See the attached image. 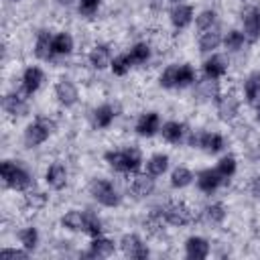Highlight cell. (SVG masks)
Listing matches in <instances>:
<instances>
[{
	"label": "cell",
	"mask_w": 260,
	"mask_h": 260,
	"mask_svg": "<svg viewBox=\"0 0 260 260\" xmlns=\"http://www.w3.org/2000/svg\"><path fill=\"white\" fill-rule=\"evenodd\" d=\"M197 89H199V95L203 98V100H213L215 102V98L221 93L219 91V87H217V81L215 79H203V81H197Z\"/></svg>",
	"instance_id": "41"
},
{
	"label": "cell",
	"mask_w": 260,
	"mask_h": 260,
	"mask_svg": "<svg viewBox=\"0 0 260 260\" xmlns=\"http://www.w3.org/2000/svg\"><path fill=\"white\" fill-rule=\"evenodd\" d=\"M114 252H116V242L102 234V236L91 238L89 248L83 256H87V258H110Z\"/></svg>",
	"instance_id": "19"
},
{
	"label": "cell",
	"mask_w": 260,
	"mask_h": 260,
	"mask_svg": "<svg viewBox=\"0 0 260 260\" xmlns=\"http://www.w3.org/2000/svg\"><path fill=\"white\" fill-rule=\"evenodd\" d=\"M256 120H258V122H260V104H258V106H256Z\"/></svg>",
	"instance_id": "46"
},
{
	"label": "cell",
	"mask_w": 260,
	"mask_h": 260,
	"mask_svg": "<svg viewBox=\"0 0 260 260\" xmlns=\"http://www.w3.org/2000/svg\"><path fill=\"white\" fill-rule=\"evenodd\" d=\"M215 171H217L225 181H230V179L236 175V171H238V160H236V156H234V154H223V156L215 162Z\"/></svg>",
	"instance_id": "36"
},
{
	"label": "cell",
	"mask_w": 260,
	"mask_h": 260,
	"mask_svg": "<svg viewBox=\"0 0 260 260\" xmlns=\"http://www.w3.org/2000/svg\"><path fill=\"white\" fill-rule=\"evenodd\" d=\"M160 116L158 112H142L134 124V132L142 138H152L154 134L160 132Z\"/></svg>",
	"instance_id": "13"
},
{
	"label": "cell",
	"mask_w": 260,
	"mask_h": 260,
	"mask_svg": "<svg viewBox=\"0 0 260 260\" xmlns=\"http://www.w3.org/2000/svg\"><path fill=\"white\" fill-rule=\"evenodd\" d=\"M16 238H18L20 246H22V248H26L28 252H35V250H37V246H39V240H41L39 230H37L35 225H26V228L18 230Z\"/></svg>",
	"instance_id": "33"
},
{
	"label": "cell",
	"mask_w": 260,
	"mask_h": 260,
	"mask_svg": "<svg viewBox=\"0 0 260 260\" xmlns=\"http://www.w3.org/2000/svg\"><path fill=\"white\" fill-rule=\"evenodd\" d=\"M53 91H55L57 102H59L63 108H73V106L79 102V87H77L75 81L69 79V77H61V79H57Z\"/></svg>",
	"instance_id": "11"
},
{
	"label": "cell",
	"mask_w": 260,
	"mask_h": 260,
	"mask_svg": "<svg viewBox=\"0 0 260 260\" xmlns=\"http://www.w3.org/2000/svg\"><path fill=\"white\" fill-rule=\"evenodd\" d=\"M193 181H195V175L191 173V169H187L183 165H179V167H175L171 171V187L173 189H185Z\"/></svg>",
	"instance_id": "32"
},
{
	"label": "cell",
	"mask_w": 260,
	"mask_h": 260,
	"mask_svg": "<svg viewBox=\"0 0 260 260\" xmlns=\"http://www.w3.org/2000/svg\"><path fill=\"white\" fill-rule=\"evenodd\" d=\"M195 183H197V189L201 191V193H207V195H211V193H215L223 183H228L217 171H215V167L213 169H201L197 175H195Z\"/></svg>",
	"instance_id": "14"
},
{
	"label": "cell",
	"mask_w": 260,
	"mask_h": 260,
	"mask_svg": "<svg viewBox=\"0 0 260 260\" xmlns=\"http://www.w3.org/2000/svg\"><path fill=\"white\" fill-rule=\"evenodd\" d=\"M242 26L248 43L260 41V6H248L242 12Z\"/></svg>",
	"instance_id": "12"
},
{
	"label": "cell",
	"mask_w": 260,
	"mask_h": 260,
	"mask_svg": "<svg viewBox=\"0 0 260 260\" xmlns=\"http://www.w3.org/2000/svg\"><path fill=\"white\" fill-rule=\"evenodd\" d=\"M114 118H116V110L112 104H100L98 108H93L91 112V122L98 130H106L114 124Z\"/></svg>",
	"instance_id": "24"
},
{
	"label": "cell",
	"mask_w": 260,
	"mask_h": 260,
	"mask_svg": "<svg viewBox=\"0 0 260 260\" xmlns=\"http://www.w3.org/2000/svg\"><path fill=\"white\" fill-rule=\"evenodd\" d=\"M223 43V35L217 26L213 28H207V30H201L199 39H197V47L201 53H215V49Z\"/></svg>",
	"instance_id": "23"
},
{
	"label": "cell",
	"mask_w": 260,
	"mask_h": 260,
	"mask_svg": "<svg viewBox=\"0 0 260 260\" xmlns=\"http://www.w3.org/2000/svg\"><path fill=\"white\" fill-rule=\"evenodd\" d=\"M83 223H85V211L69 209L61 215V228H65L67 232H83Z\"/></svg>",
	"instance_id": "31"
},
{
	"label": "cell",
	"mask_w": 260,
	"mask_h": 260,
	"mask_svg": "<svg viewBox=\"0 0 260 260\" xmlns=\"http://www.w3.org/2000/svg\"><path fill=\"white\" fill-rule=\"evenodd\" d=\"M83 234H87L89 238L102 236L104 234V221L100 219V215L91 209H85V223H83Z\"/></svg>",
	"instance_id": "35"
},
{
	"label": "cell",
	"mask_w": 260,
	"mask_h": 260,
	"mask_svg": "<svg viewBox=\"0 0 260 260\" xmlns=\"http://www.w3.org/2000/svg\"><path fill=\"white\" fill-rule=\"evenodd\" d=\"M228 73V59L219 53H209V57L203 61V75L207 79L219 81Z\"/></svg>",
	"instance_id": "18"
},
{
	"label": "cell",
	"mask_w": 260,
	"mask_h": 260,
	"mask_svg": "<svg viewBox=\"0 0 260 260\" xmlns=\"http://www.w3.org/2000/svg\"><path fill=\"white\" fill-rule=\"evenodd\" d=\"M209 252H211V246L203 236H189L185 240V256L189 260H205Z\"/></svg>",
	"instance_id": "20"
},
{
	"label": "cell",
	"mask_w": 260,
	"mask_h": 260,
	"mask_svg": "<svg viewBox=\"0 0 260 260\" xmlns=\"http://www.w3.org/2000/svg\"><path fill=\"white\" fill-rule=\"evenodd\" d=\"M10 2H20V0H10Z\"/></svg>",
	"instance_id": "48"
},
{
	"label": "cell",
	"mask_w": 260,
	"mask_h": 260,
	"mask_svg": "<svg viewBox=\"0 0 260 260\" xmlns=\"http://www.w3.org/2000/svg\"><path fill=\"white\" fill-rule=\"evenodd\" d=\"M104 160L108 162L110 169H114L116 173H122V175H136L144 167V158H142V152H140L138 146L106 150L104 152Z\"/></svg>",
	"instance_id": "1"
},
{
	"label": "cell",
	"mask_w": 260,
	"mask_h": 260,
	"mask_svg": "<svg viewBox=\"0 0 260 260\" xmlns=\"http://www.w3.org/2000/svg\"><path fill=\"white\" fill-rule=\"evenodd\" d=\"M197 83V71L189 63H171L158 75V85L165 89H183Z\"/></svg>",
	"instance_id": "2"
},
{
	"label": "cell",
	"mask_w": 260,
	"mask_h": 260,
	"mask_svg": "<svg viewBox=\"0 0 260 260\" xmlns=\"http://www.w3.org/2000/svg\"><path fill=\"white\" fill-rule=\"evenodd\" d=\"M89 195L104 207H118L122 203V195L116 189V185L110 179L104 177H95L89 183Z\"/></svg>",
	"instance_id": "5"
},
{
	"label": "cell",
	"mask_w": 260,
	"mask_h": 260,
	"mask_svg": "<svg viewBox=\"0 0 260 260\" xmlns=\"http://www.w3.org/2000/svg\"><path fill=\"white\" fill-rule=\"evenodd\" d=\"M0 254H2L4 258H22V260H24V258H28L30 252L20 246V248H2Z\"/></svg>",
	"instance_id": "43"
},
{
	"label": "cell",
	"mask_w": 260,
	"mask_h": 260,
	"mask_svg": "<svg viewBox=\"0 0 260 260\" xmlns=\"http://www.w3.org/2000/svg\"><path fill=\"white\" fill-rule=\"evenodd\" d=\"M215 110L221 122H232L240 114V98L234 91H223L215 98Z\"/></svg>",
	"instance_id": "9"
},
{
	"label": "cell",
	"mask_w": 260,
	"mask_h": 260,
	"mask_svg": "<svg viewBox=\"0 0 260 260\" xmlns=\"http://www.w3.org/2000/svg\"><path fill=\"white\" fill-rule=\"evenodd\" d=\"M43 81H45V71L39 65H28L20 75V89L30 98L41 89Z\"/></svg>",
	"instance_id": "16"
},
{
	"label": "cell",
	"mask_w": 260,
	"mask_h": 260,
	"mask_svg": "<svg viewBox=\"0 0 260 260\" xmlns=\"http://www.w3.org/2000/svg\"><path fill=\"white\" fill-rule=\"evenodd\" d=\"M128 55H130V59H132V63H134V67H136V65H144V63L150 61L152 49H150L148 43H134V45L130 47Z\"/></svg>",
	"instance_id": "34"
},
{
	"label": "cell",
	"mask_w": 260,
	"mask_h": 260,
	"mask_svg": "<svg viewBox=\"0 0 260 260\" xmlns=\"http://www.w3.org/2000/svg\"><path fill=\"white\" fill-rule=\"evenodd\" d=\"M185 124L177 122V120H169L160 126V136L162 140H167L169 144H181L185 140Z\"/></svg>",
	"instance_id": "26"
},
{
	"label": "cell",
	"mask_w": 260,
	"mask_h": 260,
	"mask_svg": "<svg viewBox=\"0 0 260 260\" xmlns=\"http://www.w3.org/2000/svg\"><path fill=\"white\" fill-rule=\"evenodd\" d=\"M100 6H102V0H79L77 2V12L85 18H91V16L98 14Z\"/></svg>",
	"instance_id": "42"
},
{
	"label": "cell",
	"mask_w": 260,
	"mask_h": 260,
	"mask_svg": "<svg viewBox=\"0 0 260 260\" xmlns=\"http://www.w3.org/2000/svg\"><path fill=\"white\" fill-rule=\"evenodd\" d=\"M61 6H73V4H77L79 0H57Z\"/></svg>",
	"instance_id": "45"
},
{
	"label": "cell",
	"mask_w": 260,
	"mask_h": 260,
	"mask_svg": "<svg viewBox=\"0 0 260 260\" xmlns=\"http://www.w3.org/2000/svg\"><path fill=\"white\" fill-rule=\"evenodd\" d=\"M0 175H2L4 187L12 191H28L32 185V175L20 160L4 158L0 162Z\"/></svg>",
	"instance_id": "3"
},
{
	"label": "cell",
	"mask_w": 260,
	"mask_h": 260,
	"mask_svg": "<svg viewBox=\"0 0 260 260\" xmlns=\"http://www.w3.org/2000/svg\"><path fill=\"white\" fill-rule=\"evenodd\" d=\"M244 98L246 102L256 108L260 104V73H250L246 79H244Z\"/></svg>",
	"instance_id": "30"
},
{
	"label": "cell",
	"mask_w": 260,
	"mask_h": 260,
	"mask_svg": "<svg viewBox=\"0 0 260 260\" xmlns=\"http://www.w3.org/2000/svg\"><path fill=\"white\" fill-rule=\"evenodd\" d=\"M228 217V209L223 203H211V205H205L203 211H201V219L207 223V225H221Z\"/></svg>",
	"instance_id": "29"
},
{
	"label": "cell",
	"mask_w": 260,
	"mask_h": 260,
	"mask_svg": "<svg viewBox=\"0 0 260 260\" xmlns=\"http://www.w3.org/2000/svg\"><path fill=\"white\" fill-rule=\"evenodd\" d=\"M120 250L124 252L126 258H134V260H144L150 256L148 246L144 244V240L138 234H124L120 238Z\"/></svg>",
	"instance_id": "10"
},
{
	"label": "cell",
	"mask_w": 260,
	"mask_h": 260,
	"mask_svg": "<svg viewBox=\"0 0 260 260\" xmlns=\"http://www.w3.org/2000/svg\"><path fill=\"white\" fill-rule=\"evenodd\" d=\"M246 43H248V41H246L244 30L232 28V30H228V32L223 35V47H225L228 51H240V49H244Z\"/></svg>",
	"instance_id": "38"
},
{
	"label": "cell",
	"mask_w": 260,
	"mask_h": 260,
	"mask_svg": "<svg viewBox=\"0 0 260 260\" xmlns=\"http://www.w3.org/2000/svg\"><path fill=\"white\" fill-rule=\"evenodd\" d=\"M32 53L39 61H51L55 55H53V32L43 28L37 32V39H35V47H32Z\"/></svg>",
	"instance_id": "21"
},
{
	"label": "cell",
	"mask_w": 260,
	"mask_h": 260,
	"mask_svg": "<svg viewBox=\"0 0 260 260\" xmlns=\"http://www.w3.org/2000/svg\"><path fill=\"white\" fill-rule=\"evenodd\" d=\"M112 59H114V57H112V49H110V45H106V43L93 45V47L89 49V53H87L89 65H91L93 69H98V71L110 67V65H112Z\"/></svg>",
	"instance_id": "22"
},
{
	"label": "cell",
	"mask_w": 260,
	"mask_h": 260,
	"mask_svg": "<svg viewBox=\"0 0 260 260\" xmlns=\"http://www.w3.org/2000/svg\"><path fill=\"white\" fill-rule=\"evenodd\" d=\"M132 67H134V63H132V59H130L128 53H120V55H116V57L112 59V65H110V69H112V73H114L116 77H124V75H128Z\"/></svg>",
	"instance_id": "37"
},
{
	"label": "cell",
	"mask_w": 260,
	"mask_h": 260,
	"mask_svg": "<svg viewBox=\"0 0 260 260\" xmlns=\"http://www.w3.org/2000/svg\"><path fill=\"white\" fill-rule=\"evenodd\" d=\"M195 26L199 30H207V28H213L217 26V12L207 8V10H201L197 16H195Z\"/></svg>",
	"instance_id": "40"
},
{
	"label": "cell",
	"mask_w": 260,
	"mask_h": 260,
	"mask_svg": "<svg viewBox=\"0 0 260 260\" xmlns=\"http://www.w3.org/2000/svg\"><path fill=\"white\" fill-rule=\"evenodd\" d=\"M187 144L191 148H201L207 154H217L225 148V140L217 132H193V134H189Z\"/></svg>",
	"instance_id": "7"
},
{
	"label": "cell",
	"mask_w": 260,
	"mask_h": 260,
	"mask_svg": "<svg viewBox=\"0 0 260 260\" xmlns=\"http://www.w3.org/2000/svg\"><path fill=\"white\" fill-rule=\"evenodd\" d=\"M75 49V41L71 37V32L61 30L53 35V55L55 57H69Z\"/></svg>",
	"instance_id": "28"
},
{
	"label": "cell",
	"mask_w": 260,
	"mask_h": 260,
	"mask_svg": "<svg viewBox=\"0 0 260 260\" xmlns=\"http://www.w3.org/2000/svg\"><path fill=\"white\" fill-rule=\"evenodd\" d=\"M169 162H171V158H169V154H165V152H154L152 156H148L146 160H144V173H148L150 177H162L167 171H169Z\"/></svg>",
	"instance_id": "25"
},
{
	"label": "cell",
	"mask_w": 260,
	"mask_h": 260,
	"mask_svg": "<svg viewBox=\"0 0 260 260\" xmlns=\"http://www.w3.org/2000/svg\"><path fill=\"white\" fill-rule=\"evenodd\" d=\"M55 130V120L49 116H37L22 132V142L26 148H37L49 140Z\"/></svg>",
	"instance_id": "4"
},
{
	"label": "cell",
	"mask_w": 260,
	"mask_h": 260,
	"mask_svg": "<svg viewBox=\"0 0 260 260\" xmlns=\"http://www.w3.org/2000/svg\"><path fill=\"white\" fill-rule=\"evenodd\" d=\"M252 195H254L256 199H260V175L252 181Z\"/></svg>",
	"instance_id": "44"
},
{
	"label": "cell",
	"mask_w": 260,
	"mask_h": 260,
	"mask_svg": "<svg viewBox=\"0 0 260 260\" xmlns=\"http://www.w3.org/2000/svg\"><path fill=\"white\" fill-rule=\"evenodd\" d=\"M47 201H49V195L43 193V191H32V189H28L26 195H24V205H26L28 209H32V211L43 209V207L47 205Z\"/></svg>",
	"instance_id": "39"
},
{
	"label": "cell",
	"mask_w": 260,
	"mask_h": 260,
	"mask_svg": "<svg viewBox=\"0 0 260 260\" xmlns=\"http://www.w3.org/2000/svg\"><path fill=\"white\" fill-rule=\"evenodd\" d=\"M154 177H150L148 173H136L132 183H130V191L136 197H148L154 193Z\"/></svg>",
	"instance_id": "27"
},
{
	"label": "cell",
	"mask_w": 260,
	"mask_h": 260,
	"mask_svg": "<svg viewBox=\"0 0 260 260\" xmlns=\"http://www.w3.org/2000/svg\"><path fill=\"white\" fill-rule=\"evenodd\" d=\"M171 2H173V4H177V2H181V0H171Z\"/></svg>",
	"instance_id": "47"
},
{
	"label": "cell",
	"mask_w": 260,
	"mask_h": 260,
	"mask_svg": "<svg viewBox=\"0 0 260 260\" xmlns=\"http://www.w3.org/2000/svg\"><path fill=\"white\" fill-rule=\"evenodd\" d=\"M169 20H171V24H173L175 30H183V28H187L195 20V10H193L191 4L177 2L169 10Z\"/></svg>",
	"instance_id": "15"
},
{
	"label": "cell",
	"mask_w": 260,
	"mask_h": 260,
	"mask_svg": "<svg viewBox=\"0 0 260 260\" xmlns=\"http://www.w3.org/2000/svg\"><path fill=\"white\" fill-rule=\"evenodd\" d=\"M2 110L10 118H22V116H26L28 114V95L22 89L4 93V98H2Z\"/></svg>",
	"instance_id": "8"
},
{
	"label": "cell",
	"mask_w": 260,
	"mask_h": 260,
	"mask_svg": "<svg viewBox=\"0 0 260 260\" xmlns=\"http://www.w3.org/2000/svg\"><path fill=\"white\" fill-rule=\"evenodd\" d=\"M152 211L158 213L165 223L175 225V228L189 225V223L195 219V217H193V211H191L185 203H169V205H162V207L152 209Z\"/></svg>",
	"instance_id": "6"
},
{
	"label": "cell",
	"mask_w": 260,
	"mask_h": 260,
	"mask_svg": "<svg viewBox=\"0 0 260 260\" xmlns=\"http://www.w3.org/2000/svg\"><path fill=\"white\" fill-rule=\"evenodd\" d=\"M67 177H69L67 167H65L63 162H59V160L51 162V165L47 167V171H45V183H47V187L53 189V191L65 189V187H67Z\"/></svg>",
	"instance_id": "17"
}]
</instances>
